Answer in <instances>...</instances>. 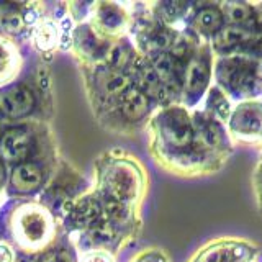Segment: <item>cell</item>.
Wrapping results in <instances>:
<instances>
[{
	"instance_id": "obj_1",
	"label": "cell",
	"mask_w": 262,
	"mask_h": 262,
	"mask_svg": "<svg viewBox=\"0 0 262 262\" xmlns=\"http://www.w3.org/2000/svg\"><path fill=\"white\" fill-rule=\"evenodd\" d=\"M216 79L229 95H252L257 89V64L243 56H226L216 64Z\"/></svg>"
},
{
	"instance_id": "obj_2",
	"label": "cell",
	"mask_w": 262,
	"mask_h": 262,
	"mask_svg": "<svg viewBox=\"0 0 262 262\" xmlns=\"http://www.w3.org/2000/svg\"><path fill=\"white\" fill-rule=\"evenodd\" d=\"M158 128L162 143L167 146V149L179 152L196 151L193 118H190V115L184 108L172 106L164 110L158 118Z\"/></svg>"
},
{
	"instance_id": "obj_3",
	"label": "cell",
	"mask_w": 262,
	"mask_h": 262,
	"mask_svg": "<svg viewBox=\"0 0 262 262\" xmlns=\"http://www.w3.org/2000/svg\"><path fill=\"white\" fill-rule=\"evenodd\" d=\"M211 77V56L205 46L193 53L182 72V92L187 105H195L203 97Z\"/></svg>"
},
{
	"instance_id": "obj_4",
	"label": "cell",
	"mask_w": 262,
	"mask_h": 262,
	"mask_svg": "<svg viewBox=\"0 0 262 262\" xmlns=\"http://www.w3.org/2000/svg\"><path fill=\"white\" fill-rule=\"evenodd\" d=\"M103 182L105 192L110 200L126 205L138 196L141 179H139V172L133 164L117 162L108 167Z\"/></svg>"
},
{
	"instance_id": "obj_5",
	"label": "cell",
	"mask_w": 262,
	"mask_h": 262,
	"mask_svg": "<svg viewBox=\"0 0 262 262\" xmlns=\"http://www.w3.org/2000/svg\"><path fill=\"white\" fill-rule=\"evenodd\" d=\"M254 249L241 241H220L207 246L193 262H246L252 257Z\"/></svg>"
},
{
	"instance_id": "obj_6",
	"label": "cell",
	"mask_w": 262,
	"mask_h": 262,
	"mask_svg": "<svg viewBox=\"0 0 262 262\" xmlns=\"http://www.w3.org/2000/svg\"><path fill=\"white\" fill-rule=\"evenodd\" d=\"M231 131L243 136H262V103L243 102L229 117Z\"/></svg>"
},
{
	"instance_id": "obj_7",
	"label": "cell",
	"mask_w": 262,
	"mask_h": 262,
	"mask_svg": "<svg viewBox=\"0 0 262 262\" xmlns=\"http://www.w3.org/2000/svg\"><path fill=\"white\" fill-rule=\"evenodd\" d=\"M18 231L20 237L31 246L43 243L49 233V218L45 211L36 208H27L18 216Z\"/></svg>"
},
{
	"instance_id": "obj_8",
	"label": "cell",
	"mask_w": 262,
	"mask_h": 262,
	"mask_svg": "<svg viewBox=\"0 0 262 262\" xmlns=\"http://www.w3.org/2000/svg\"><path fill=\"white\" fill-rule=\"evenodd\" d=\"M33 105H35V98L25 87H10L0 92V112H4L7 117H25L31 112Z\"/></svg>"
},
{
	"instance_id": "obj_9",
	"label": "cell",
	"mask_w": 262,
	"mask_h": 262,
	"mask_svg": "<svg viewBox=\"0 0 262 262\" xmlns=\"http://www.w3.org/2000/svg\"><path fill=\"white\" fill-rule=\"evenodd\" d=\"M259 39L257 33L248 31L237 27H225L218 35L213 38L215 41V48L220 53H229V51H241V49H248Z\"/></svg>"
},
{
	"instance_id": "obj_10",
	"label": "cell",
	"mask_w": 262,
	"mask_h": 262,
	"mask_svg": "<svg viewBox=\"0 0 262 262\" xmlns=\"http://www.w3.org/2000/svg\"><path fill=\"white\" fill-rule=\"evenodd\" d=\"M192 28L202 36L215 38L225 28V16L216 5H203L192 16Z\"/></svg>"
},
{
	"instance_id": "obj_11",
	"label": "cell",
	"mask_w": 262,
	"mask_h": 262,
	"mask_svg": "<svg viewBox=\"0 0 262 262\" xmlns=\"http://www.w3.org/2000/svg\"><path fill=\"white\" fill-rule=\"evenodd\" d=\"M31 146L30 135L21 128L7 129L0 138V152L8 161H21Z\"/></svg>"
},
{
	"instance_id": "obj_12",
	"label": "cell",
	"mask_w": 262,
	"mask_h": 262,
	"mask_svg": "<svg viewBox=\"0 0 262 262\" xmlns=\"http://www.w3.org/2000/svg\"><path fill=\"white\" fill-rule=\"evenodd\" d=\"M223 12L225 21H229V27H237L256 33L257 13L249 4L243 2H226L220 7Z\"/></svg>"
},
{
	"instance_id": "obj_13",
	"label": "cell",
	"mask_w": 262,
	"mask_h": 262,
	"mask_svg": "<svg viewBox=\"0 0 262 262\" xmlns=\"http://www.w3.org/2000/svg\"><path fill=\"white\" fill-rule=\"evenodd\" d=\"M176 39V33L169 27H151L141 35L144 49L147 53H152L154 56L169 53L170 48L174 46Z\"/></svg>"
},
{
	"instance_id": "obj_14",
	"label": "cell",
	"mask_w": 262,
	"mask_h": 262,
	"mask_svg": "<svg viewBox=\"0 0 262 262\" xmlns=\"http://www.w3.org/2000/svg\"><path fill=\"white\" fill-rule=\"evenodd\" d=\"M120 108L128 120H141L149 112V97L139 89L129 87L125 94L120 95Z\"/></svg>"
},
{
	"instance_id": "obj_15",
	"label": "cell",
	"mask_w": 262,
	"mask_h": 262,
	"mask_svg": "<svg viewBox=\"0 0 262 262\" xmlns=\"http://www.w3.org/2000/svg\"><path fill=\"white\" fill-rule=\"evenodd\" d=\"M41 184V170L35 164H20L12 174V185L18 192H33Z\"/></svg>"
},
{
	"instance_id": "obj_16",
	"label": "cell",
	"mask_w": 262,
	"mask_h": 262,
	"mask_svg": "<svg viewBox=\"0 0 262 262\" xmlns=\"http://www.w3.org/2000/svg\"><path fill=\"white\" fill-rule=\"evenodd\" d=\"M138 79H139V90L147 97L152 98H166L164 92V85L158 76V72L154 71L152 64H143L138 69Z\"/></svg>"
},
{
	"instance_id": "obj_17",
	"label": "cell",
	"mask_w": 262,
	"mask_h": 262,
	"mask_svg": "<svg viewBox=\"0 0 262 262\" xmlns=\"http://www.w3.org/2000/svg\"><path fill=\"white\" fill-rule=\"evenodd\" d=\"M100 87L108 95H123L131 87V80L120 71H105L100 74Z\"/></svg>"
},
{
	"instance_id": "obj_18",
	"label": "cell",
	"mask_w": 262,
	"mask_h": 262,
	"mask_svg": "<svg viewBox=\"0 0 262 262\" xmlns=\"http://www.w3.org/2000/svg\"><path fill=\"white\" fill-rule=\"evenodd\" d=\"M102 213L103 208L100 203L92 199H85L76 207V220L79 225L92 228L102 221Z\"/></svg>"
},
{
	"instance_id": "obj_19",
	"label": "cell",
	"mask_w": 262,
	"mask_h": 262,
	"mask_svg": "<svg viewBox=\"0 0 262 262\" xmlns=\"http://www.w3.org/2000/svg\"><path fill=\"white\" fill-rule=\"evenodd\" d=\"M207 112L211 115V118H220V120H226L231 117V110H229V105L226 97L223 95L220 89H211L208 100H207Z\"/></svg>"
},
{
	"instance_id": "obj_20",
	"label": "cell",
	"mask_w": 262,
	"mask_h": 262,
	"mask_svg": "<svg viewBox=\"0 0 262 262\" xmlns=\"http://www.w3.org/2000/svg\"><path fill=\"white\" fill-rule=\"evenodd\" d=\"M35 38L41 49H51L57 41V30L51 21H45L36 28Z\"/></svg>"
},
{
	"instance_id": "obj_21",
	"label": "cell",
	"mask_w": 262,
	"mask_h": 262,
	"mask_svg": "<svg viewBox=\"0 0 262 262\" xmlns=\"http://www.w3.org/2000/svg\"><path fill=\"white\" fill-rule=\"evenodd\" d=\"M90 239L97 246H105L113 239V228L110 221L102 220L100 223L90 228Z\"/></svg>"
},
{
	"instance_id": "obj_22",
	"label": "cell",
	"mask_w": 262,
	"mask_h": 262,
	"mask_svg": "<svg viewBox=\"0 0 262 262\" xmlns=\"http://www.w3.org/2000/svg\"><path fill=\"white\" fill-rule=\"evenodd\" d=\"M105 10H102L98 13V18H100V23L105 28L110 30H117L120 28V25L123 23V15L120 10H117V7L113 5H103Z\"/></svg>"
},
{
	"instance_id": "obj_23",
	"label": "cell",
	"mask_w": 262,
	"mask_h": 262,
	"mask_svg": "<svg viewBox=\"0 0 262 262\" xmlns=\"http://www.w3.org/2000/svg\"><path fill=\"white\" fill-rule=\"evenodd\" d=\"M106 59H108V62L112 64V68H115V71H117V69L125 68V66L129 62L131 51L125 45H118L110 49V53L106 54Z\"/></svg>"
},
{
	"instance_id": "obj_24",
	"label": "cell",
	"mask_w": 262,
	"mask_h": 262,
	"mask_svg": "<svg viewBox=\"0 0 262 262\" xmlns=\"http://www.w3.org/2000/svg\"><path fill=\"white\" fill-rule=\"evenodd\" d=\"M188 8V4H180V2H167L161 5V16L166 23L176 21L185 13Z\"/></svg>"
},
{
	"instance_id": "obj_25",
	"label": "cell",
	"mask_w": 262,
	"mask_h": 262,
	"mask_svg": "<svg viewBox=\"0 0 262 262\" xmlns=\"http://www.w3.org/2000/svg\"><path fill=\"white\" fill-rule=\"evenodd\" d=\"M21 16L18 12L12 10V8H4V12H0V25H2V28L7 30V31H20L21 28Z\"/></svg>"
},
{
	"instance_id": "obj_26",
	"label": "cell",
	"mask_w": 262,
	"mask_h": 262,
	"mask_svg": "<svg viewBox=\"0 0 262 262\" xmlns=\"http://www.w3.org/2000/svg\"><path fill=\"white\" fill-rule=\"evenodd\" d=\"M12 62L13 59H12L10 51H8L4 45H0V77L5 76L7 71L12 68Z\"/></svg>"
},
{
	"instance_id": "obj_27",
	"label": "cell",
	"mask_w": 262,
	"mask_h": 262,
	"mask_svg": "<svg viewBox=\"0 0 262 262\" xmlns=\"http://www.w3.org/2000/svg\"><path fill=\"white\" fill-rule=\"evenodd\" d=\"M43 262H71V257L66 252H53L43 260Z\"/></svg>"
},
{
	"instance_id": "obj_28",
	"label": "cell",
	"mask_w": 262,
	"mask_h": 262,
	"mask_svg": "<svg viewBox=\"0 0 262 262\" xmlns=\"http://www.w3.org/2000/svg\"><path fill=\"white\" fill-rule=\"evenodd\" d=\"M0 262H13V252L7 244H0Z\"/></svg>"
},
{
	"instance_id": "obj_29",
	"label": "cell",
	"mask_w": 262,
	"mask_h": 262,
	"mask_svg": "<svg viewBox=\"0 0 262 262\" xmlns=\"http://www.w3.org/2000/svg\"><path fill=\"white\" fill-rule=\"evenodd\" d=\"M138 262H167V260L164 259V256L159 252H149V254H146V256H143Z\"/></svg>"
},
{
	"instance_id": "obj_30",
	"label": "cell",
	"mask_w": 262,
	"mask_h": 262,
	"mask_svg": "<svg viewBox=\"0 0 262 262\" xmlns=\"http://www.w3.org/2000/svg\"><path fill=\"white\" fill-rule=\"evenodd\" d=\"M84 262H112V259L103 252H95V254H90Z\"/></svg>"
},
{
	"instance_id": "obj_31",
	"label": "cell",
	"mask_w": 262,
	"mask_h": 262,
	"mask_svg": "<svg viewBox=\"0 0 262 262\" xmlns=\"http://www.w3.org/2000/svg\"><path fill=\"white\" fill-rule=\"evenodd\" d=\"M2 179H4V170H2V166H0V182H2Z\"/></svg>"
}]
</instances>
